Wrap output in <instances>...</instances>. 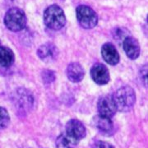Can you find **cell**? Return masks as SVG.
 Returning a JSON list of instances; mask_svg holds the SVG:
<instances>
[{
  "label": "cell",
  "instance_id": "obj_3",
  "mask_svg": "<svg viewBox=\"0 0 148 148\" xmlns=\"http://www.w3.org/2000/svg\"><path fill=\"white\" fill-rule=\"evenodd\" d=\"M27 18L25 12L21 8H12L7 12L4 17L6 27L11 32L22 31L27 26Z\"/></svg>",
  "mask_w": 148,
  "mask_h": 148
},
{
  "label": "cell",
  "instance_id": "obj_4",
  "mask_svg": "<svg viewBox=\"0 0 148 148\" xmlns=\"http://www.w3.org/2000/svg\"><path fill=\"white\" fill-rule=\"evenodd\" d=\"M77 21L85 29H92L98 23V16L95 11L86 5H80L77 8Z\"/></svg>",
  "mask_w": 148,
  "mask_h": 148
},
{
  "label": "cell",
  "instance_id": "obj_14",
  "mask_svg": "<svg viewBox=\"0 0 148 148\" xmlns=\"http://www.w3.org/2000/svg\"><path fill=\"white\" fill-rule=\"evenodd\" d=\"M78 141L64 132L60 134L56 140L57 148H76L78 145Z\"/></svg>",
  "mask_w": 148,
  "mask_h": 148
},
{
  "label": "cell",
  "instance_id": "obj_8",
  "mask_svg": "<svg viewBox=\"0 0 148 148\" xmlns=\"http://www.w3.org/2000/svg\"><path fill=\"white\" fill-rule=\"evenodd\" d=\"M66 133L79 142L86 135L85 126L77 119H71L66 124Z\"/></svg>",
  "mask_w": 148,
  "mask_h": 148
},
{
  "label": "cell",
  "instance_id": "obj_9",
  "mask_svg": "<svg viewBox=\"0 0 148 148\" xmlns=\"http://www.w3.org/2000/svg\"><path fill=\"white\" fill-rule=\"evenodd\" d=\"M37 53L41 60L49 63L53 62L58 58V50L54 45L51 43H46L40 46L37 50Z\"/></svg>",
  "mask_w": 148,
  "mask_h": 148
},
{
  "label": "cell",
  "instance_id": "obj_7",
  "mask_svg": "<svg viewBox=\"0 0 148 148\" xmlns=\"http://www.w3.org/2000/svg\"><path fill=\"white\" fill-rule=\"evenodd\" d=\"M90 76L92 80L98 85L107 84L110 79V73L107 67L101 64H95L91 68Z\"/></svg>",
  "mask_w": 148,
  "mask_h": 148
},
{
  "label": "cell",
  "instance_id": "obj_12",
  "mask_svg": "<svg viewBox=\"0 0 148 148\" xmlns=\"http://www.w3.org/2000/svg\"><path fill=\"white\" fill-rule=\"evenodd\" d=\"M85 75L84 69L78 63H72L67 68V76L71 82H79L83 79Z\"/></svg>",
  "mask_w": 148,
  "mask_h": 148
},
{
  "label": "cell",
  "instance_id": "obj_2",
  "mask_svg": "<svg viewBox=\"0 0 148 148\" xmlns=\"http://www.w3.org/2000/svg\"><path fill=\"white\" fill-rule=\"evenodd\" d=\"M117 107V110L121 112H129L132 110L136 102V95L132 87L126 86L117 90L113 95Z\"/></svg>",
  "mask_w": 148,
  "mask_h": 148
},
{
  "label": "cell",
  "instance_id": "obj_13",
  "mask_svg": "<svg viewBox=\"0 0 148 148\" xmlns=\"http://www.w3.org/2000/svg\"><path fill=\"white\" fill-rule=\"evenodd\" d=\"M15 60L13 51L8 47L0 46V66L8 68L12 66Z\"/></svg>",
  "mask_w": 148,
  "mask_h": 148
},
{
  "label": "cell",
  "instance_id": "obj_15",
  "mask_svg": "<svg viewBox=\"0 0 148 148\" xmlns=\"http://www.w3.org/2000/svg\"><path fill=\"white\" fill-rule=\"evenodd\" d=\"M10 122V117L4 108L0 107V130L5 128Z\"/></svg>",
  "mask_w": 148,
  "mask_h": 148
},
{
  "label": "cell",
  "instance_id": "obj_19",
  "mask_svg": "<svg viewBox=\"0 0 148 148\" xmlns=\"http://www.w3.org/2000/svg\"><path fill=\"white\" fill-rule=\"evenodd\" d=\"M0 45H1V43H0ZM0 46H1V45H0Z\"/></svg>",
  "mask_w": 148,
  "mask_h": 148
},
{
  "label": "cell",
  "instance_id": "obj_16",
  "mask_svg": "<svg viewBox=\"0 0 148 148\" xmlns=\"http://www.w3.org/2000/svg\"><path fill=\"white\" fill-rule=\"evenodd\" d=\"M91 148H114V147L105 141H95L91 145Z\"/></svg>",
  "mask_w": 148,
  "mask_h": 148
},
{
  "label": "cell",
  "instance_id": "obj_10",
  "mask_svg": "<svg viewBox=\"0 0 148 148\" xmlns=\"http://www.w3.org/2000/svg\"><path fill=\"white\" fill-rule=\"evenodd\" d=\"M123 48L125 51V53L130 59H137L140 55L141 48L138 41L134 37H126L123 41Z\"/></svg>",
  "mask_w": 148,
  "mask_h": 148
},
{
  "label": "cell",
  "instance_id": "obj_1",
  "mask_svg": "<svg viewBox=\"0 0 148 148\" xmlns=\"http://www.w3.org/2000/svg\"><path fill=\"white\" fill-rule=\"evenodd\" d=\"M44 22L51 30L58 31L62 29L66 24V16L64 10L55 4L48 7L44 12Z\"/></svg>",
  "mask_w": 148,
  "mask_h": 148
},
{
  "label": "cell",
  "instance_id": "obj_17",
  "mask_svg": "<svg viewBox=\"0 0 148 148\" xmlns=\"http://www.w3.org/2000/svg\"><path fill=\"white\" fill-rule=\"evenodd\" d=\"M127 30L126 29H123V28H118L114 31V36L116 37V39H121L123 41V40L126 38V37L129 36V35H126L127 34Z\"/></svg>",
  "mask_w": 148,
  "mask_h": 148
},
{
  "label": "cell",
  "instance_id": "obj_5",
  "mask_svg": "<svg viewBox=\"0 0 148 148\" xmlns=\"http://www.w3.org/2000/svg\"><path fill=\"white\" fill-rule=\"evenodd\" d=\"M97 109L99 115L112 119V117L115 115L117 112V107L114 96L112 95H105L101 96L97 103Z\"/></svg>",
  "mask_w": 148,
  "mask_h": 148
},
{
  "label": "cell",
  "instance_id": "obj_18",
  "mask_svg": "<svg viewBox=\"0 0 148 148\" xmlns=\"http://www.w3.org/2000/svg\"><path fill=\"white\" fill-rule=\"evenodd\" d=\"M43 78L46 82H51L53 80H55V74L53 73L51 70H46L44 73H43Z\"/></svg>",
  "mask_w": 148,
  "mask_h": 148
},
{
  "label": "cell",
  "instance_id": "obj_11",
  "mask_svg": "<svg viewBox=\"0 0 148 148\" xmlns=\"http://www.w3.org/2000/svg\"><path fill=\"white\" fill-rule=\"evenodd\" d=\"M101 55L108 64L116 65L119 62V54L115 46L111 43H106L101 47Z\"/></svg>",
  "mask_w": 148,
  "mask_h": 148
},
{
  "label": "cell",
  "instance_id": "obj_6",
  "mask_svg": "<svg viewBox=\"0 0 148 148\" xmlns=\"http://www.w3.org/2000/svg\"><path fill=\"white\" fill-rule=\"evenodd\" d=\"M92 123L95 129L105 136H111L114 132V125L111 119L96 115L93 118Z\"/></svg>",
  "mask_w": 148,
  "mask_h": 148
}]
</instances>
